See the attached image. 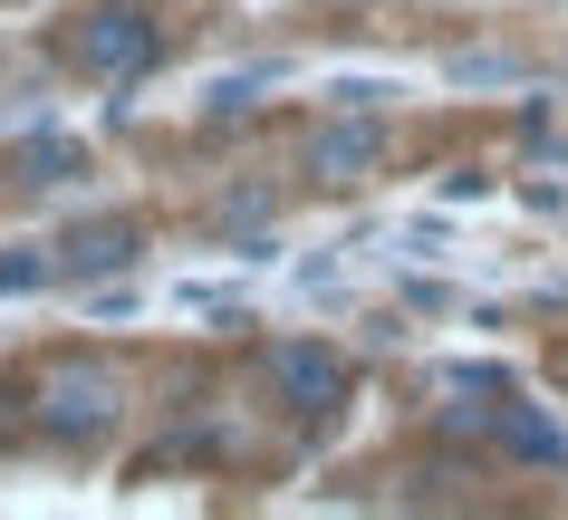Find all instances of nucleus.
<instances>
[{
    "instance_id": "obj_4",
    "label": "nucleus",
    "mask_w": 568,
    "mask_h": 520,
    "mask_svg": "<svg viewBox=\"0 0 568 520\" xmlns=\"http://www.w3.org/2000/svg\"><path fill=\"white\" fill-rule=\"evenodd\" d=\"M491 443L520 453V462H549V472L568 462V434L549 425V415H530V405H501V415H491Z\"/></svg>"
},
{
    "instance_id": "obj_3",
    "label": "nucleus",
    "mask_w": 568,
    "mask_h": 520,
    "mask_svg": "<svg viewBox=\"0 0 568 520\" xmlns=\"http://www.w3.org/2000/svg\"><path fill=\"white\" fill-rule=\"evenodd\" d=\"M106 415H116L106 376H59V386H49V434H68V443H78V434H97Z\"/></svg>"
},
{
    "instance_id": "obj_1",
    "label": "nucleus",
    "mask_w": 568,
    "mask_h": 520,
    "mask_svg": "<svg viewBox=\"0 0 568 520\" xmlns=\"http://www.w3.org/2000/svg\"><path fill=\"white\" fill-rule=\"evenodd\" d=\"M270 386L300 405V415H328V405L347 396V367H337V347H308V337H290V347H270Z\"/></svg>"
},
{
    "instance_id": "obj_2",
    "label": "nucleus",
    "mask_w": 568,
    "mask_h": 520,
    "mask_svg": "<svg viewBox=\"0 0 568 520\" xmlns=\"http://www.w3.org/2000/svg\"><path fill=\"white\" fill-rule=\"evenodd\" d=\"M88 68L97 78H145L154 68V30L135 20V10H97L88 20Z\"/></svg>"
},
{
    "instance_id": "obj_6",
    "label": "nucleus",
    "mask_w": 568,
    "mask_h": 520,
    "mask_svg": "<svg viewBox=\"0 0 568 520\" xmlns=\"http://www.w3.org/2000/svg\"><path fill=\"white\" fill-rule=\"evenodd\" d=\"M376 154H386V145H376V125H337V135H318V174L337 184V174H366Z\"/></svg>"
},
{
    "instance_id": "obj_5",
    "label": "nucleus",
    "mask_w": 568,
    "mask_h": 520,
    "mask_svg": "<svg viewBox=\"0 0 568 520\" xmlns=\"http://www.w3.org/2000/svg\"><path fill=\"white\" fill-rule=\"evenodd\" d=\"M135 261V222H88L59 242V271H125Z\"/></svg>"
}]
</instances>
